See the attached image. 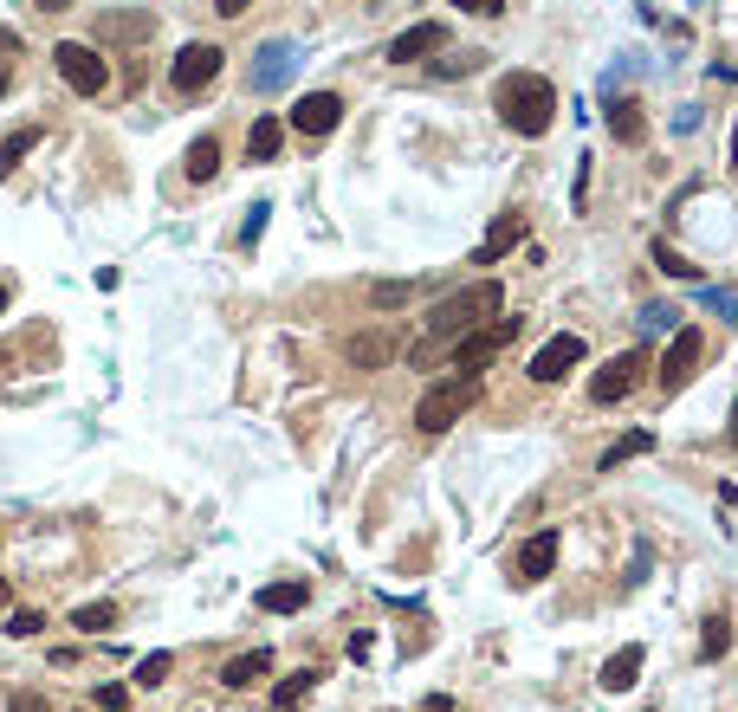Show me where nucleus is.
Wrapping results in <instances>:
<instances>
[{"mask_svg":"<svg viewBox=\"0 0 738 712\" xmlns=\"http://www.w3.org/2000/svg\"><path fill=\"white\" fill-rule=\"evenodd\" d=\"M499 305H505V285H499V279H473V285H460V292H447L441 305L428 311V331H421V344L408 350V369H434V356H447V344H454L460 331L486 324Z\"/></svg>","mask_w":738,"mask_h":712,"instance_id":"nucleus-1","label":"nucleus"},{"mask_svg":"<svg viewBox=\"0 0 738 712\" xmlns=\"http://www.w3.org/2000/svg\"><path fill=\"white\" fill-rule=\"evenodd\" d=\"M492 111L512 136H544L557 123V85L544 72H505L492 91Z\"/></svg>","mask_w":738,"mask_h":712,"instance_id":"nucleus-2","label":"nucleus"},{"mask_svg":"<svg viewBox=\"0 0 738 712\" xmlns=\"http://www.w3.org/2000/svg\"><path fill=\"white\" fill-rule=\"evenodd\" d=\"M480 395H486V376H467V369H460V376H441V382H434V389L415 402V428H421V434H447L473 402H480Z\"/></svg>","mask_w":738,"mask_h":712,"instance_id":"nucleus-3","label":"nucleus"},{"mask_svg":"<svg viewBox=\"0 0 738 712\" xmlns=\"http://www.w3.org/2000/svg\"><path fill=\"white\" fill-rule=\"evenodd\" d=\"M654 369V356L648 344H635V350H622V356H609L603 369L590 376V408H615V402H628V395L641 389V376Z\"/></svg>","mask_w":738,"mask_h":712,"instance_id":"nucleus-4","label":"nucleus"},{"mask_svg":"<svg viewBox=\"0 0 738 712\" xmlns=\"http://www.w3.org/2000/svg\"><path fill=\"white\" fill-rule=\"evenodd\" d=\"M52 65H59V78L78 91V98L111 91V65H104V52L85 46V39H59V46H52Z\"/></svg>","mask_w":738,"mask_h":712,"instance_id":"nucleus-5","label":"nucleus"},{"mask_svg":"<svg viewBox=\"0 0 738 712\" xmlns=\"http://www.w3.org/2000/svg\"><path fill=\"white\" fill-rule=\"evenodd\" d=\"M512 337H518V318H499L492 331H486V324H473V331H460L454 344H447V363L467 369V376H486V363L512 344Z\"/></svg>","mask_w":738,"mask_h":712,"instance_id":"nucleus-6","label":"nucleus"},{"mask_svg":"<svg viewBox=\"0 0 738 712\" xmlns=\"http://www.w3.org/2000/svg\"><path fill=\"white\" fill-rule=\"evenodd\" d=\"M221 65H227V52L214 46V39H195V46L175 52V65H169V91H175V98H195V91H208L214 78H221Z\"/></svg>","mask_w":738,"mask_h":712,"instance_id":"nucleus-7","label":"nucleus"},{"mask_svg":"<svg viewBox=\"0 0 738 712\" xmlns=\"http://www.w3.org/2000/svg\"><path fill=\"white\" fill-rule=\"evenodd\" d=\"M700 356H706V337L693 331V324H680L674 337H667V350H661V363H654V382H661L667 395H680L693 382V369H700Z\"/></svg>","mask_w":738,"mask_h":712,"instance_id":"nucleus-8","label":"nucleus"},{"mask_svg":"<svg viewBox=\"0 0 738 712\" xmlns=\"http://www.w3.org/2000/svg\"><path fill=\"white\" fill-rule=\"evenodd\" d=\"M577 363H583V337H577V331H557V337H544V344L531 350V369H525V376H531V382H564Z\"/></svg>","mask_w":738,"mask_h":712,"instance_id":"nucleus-9","label":"nucleus"},{"mask_svg":"<svg viewBox=\"0 0 738 712\" xmlns=\"http://www.w3.org/2000/svg\"><path fill=\"white\" fill-rule=\"evenodd\" d=\"M441 46H447V26L441 20H415V26H402V33L382 46V59H389V65H421V59H434Z\"/></svg>","mask_w":738,"mask_h":712,"instance_id":"nucleus-10","label":"nucleus"},{"mask_svg":"<svg viewBox=\"0 0 738 712\" xmlns=\"http://www.w3.org/2000/svg\"><path fill=\"white\" fill-rule=\"evenodd\" d=\"M285 123H292L298 136H331L337 123H344V98H337V91H305Z\"/></svg>","mask_w":738,"mask_h":712,"instance_id":"nucleus-11","label":"nucleus"},{"mask_svg":"<svg viewBox=\"0 0 738 712\" xmlns=\"http://www.w3.org/2000/svg\"><path fill=\"white\" fill-rule=\"evenodd\" d=\"M525 234H531V221H525V208H505L499 221L486 227V240L473 246V266H499L512 246H525Z\"/></svg>","mask_w":738,"mask_h":712,"instance_id":"nucleus-12","label":"nucleus"},{"mask_svg":"<svg viewBox=\"0 0 738 712\" xmlns=\"http://www.w3.org/2000/svg\"><path fill=\"white\" fill-rule=\"evenodd\" d=\"M395 356H402V337H395L389 324H369V331H357L344 344V363L350 369H382V363H395Z\"/></svg>","mask_w":738,"mask_h":712,"instance_id":"nucleus-13","label":"nucleus"},{"mask_svg":"<svg viewBox=\"0 0 738 712\" xmlns=\"http://www.w3.org/2000/svg\"><path fill=\"white\" fill-rule=\"evenodd\" d=\"M156 33V13H98V33H91V46H143V39Z\"/></svg>","mask_w":738,"mask_h":712,"instance_id":"nucleus-14","label":"nucleus"},{"mask_svg":"<svg viewBox=\"0 0 738 712\" xmlns=\"http://www.w3.org/2000/svg\"><path fill=\"white\" fill-rule=\"evenodd\" d=\"M292 72H298V46L292 39H266V46H259V65H253V91H279Z\"/></svg>","mask_w":738,"mask_h":712,"instance_id":"nucleus-15","label":"nucleus"},{"mask_svg":"<svg viewBox=\"0 0 738 712\" xmlns=\"http://www.w3.org/2000/svg\"><path fill=\"white\" fill-rule=\"evenodd\" d=\"M557 544H564V538H557L551 525H544L538 538H525V551H518L512 577H518V583H544V577H551V570H557Z\"/></svg>","mask_w":738,"mask_h":712,"instance_id":"nucleus-16","label":"nucleus"},{"mask_svg":"<svg viewBox=\"0 0 738 712\" xmlns=\"http://www.w3.org/2000/svg\"><path fill=\"white\" fill-rule=\"evenodd\" d=\"M641 661H648V654H641V641H628V648H615L609 661H603V674H596V680H603V693H628V687H635V680H641Z\"/></svg>","mask_w":738,"mask_h":712,"instance_id":"nucleus-17","label":"nucleus"},{"mask_svg":"<svg viewBox=\"0 0 738 712\" xmlns=\"http://www.w3.org/2000/svg\"><path fill=\"white\" fill-rule=\"evenodd\" d=\"M609 136L628 143V149L648 136V111H641V98H609Z\"/></svg>","mask_w":738,"mask_h":712,"instance_id":"nucleus-18","label":"nucleus"},{"mask_svg":"<svg viewBox=\"0 0 738 712\" xmlns=\"http://www.w3.org/2000/svg\"><path fill=\"white\" fill-rule=\"evenodd\" d=\"M279 149H285V123L279 117H253V130H246V162H279Z\"/></svg>","mask_w":738,"mask_h":712,"instance_id":"nucleus-19","label":"nucleus"},{"mask_svg":"<svg viewBox=\"0 0 738 712\" xmlns=\"http://www.w3.org/2000/svg\"><path fill=\"white\" fill-rule=\"evenodd\" d=\"M641 454H654V428H635V434H615V441L596 454V473H615L622 460H641Z\"/></svg>","mask_w":738,"mask_h":712,"instance_id":"nucleus-20","label":"nucleus"},{"mask_svg":"<svg viewBox=\"0 0 738 712\" xmlns=\"http://www.w3.org/2000/svg\"><path fill=\"white\" fill-rule=\"evenodd\" d=\"M266 674H272V654L266 648H246V654H234V661L221 667V687L240 693V687H253V680H266Z\"/></svg>","mask_w":738,"mask_h":712,"instance_id":"nucleus-21","label":"nucleus"},{"mask_svg":"<svg viewBox=\"0 0 738 712\" xmlns=\"http://www.w3.org/2000/svg\"><path fill=\"white\" fill-rule=\"evenodd\" d=\"M182 175L188 182H214V175H221V136H195L188 156H182Z\"/></svg>","mask_w":738,"mask_h":712,"instance_id":"nucleus-22","label":"nucleus"},{"mask_svg":"<svg viewBox=\"0 0 738 712\" xmlns=\"http://www.w3.org/2000/svg\"><path fill=\"white\" fill-rule=\"evenodd\" d=\"M421 298V279H376L369 285V305L376 311H402V305H415Z\"/></svg>","mask_w":738,"mask_h":712,"instance_id":"nucleus-23","label":"nucleus"},{"mask_svg":"<svg viewBox=\"0 0 738 712\" xmlns=\"http://www.w3.org/2000/svg\"><path fill=\"white\" fill-rule=\"evenodd\" d=\"M305 602H311L305 583H266V590H259V609L266 615H298Z\"/></svg>","mask_w":738,"mask_h":712,"instance_id":"nucleus-24","label":"nucleus"},{"mask_svg":"<svg viewBox=\"0 0 738 712\" xmlns=\"http://www.w3.org/2000/svg\"><path fill=\"white\" fill-rule=\"evenodd\" d=\"M648 253H654V266H661V272H667V279H680V285H693V279H700V266H693V259H687V253H680V246H674V240H654V246H648Z\"/></svg>","mask_w":738,"mask_h":712,"instance_id":"nucleus-25","label":"nucleus"},{"mask_svg":"<svg viewBox=\"0 0 738 712\" xmlns=\"http://www.w3.org/2000/svg\"><path fill=\"white\" fill-rule=\"evenodd\" d=\"M635 331H641V344H648V337H674V331H680V311H674V305H661V298H654V305H641Z\"/></svg>","mask_w":738,"mask_h":712,"instance_id":"nucleus-26","label":"nucleus"},{"mask_svg":"<svg viewBox=\"0 0 738 712\" xmlns=\"http://www.w3.org/2000/svg\"><path fill=\"white\" fill-rule=\"evenodd\" d=\"M39 136H46V130H39V123H26V130H13L7 143H0V175H13V169H20V162H26V156H33V149H39Z\"/></svg>","mask_w":738,"mask_h":712,"instance_id":"nucleus-27","label":"nucleus"},{"mask_svg":"<svg viewBox=\"0 0 738 712\" xmlns=\"http://www.w3.org/2000/svg\"><path fill=\"white\" fill-rule=\"evenodd\" d=\"M311 687H318V667H298V674L285 680L279 693H272V712H298V706L311 700Z\"/></svg>","mask_w":738,"mask_h":712,"instance_id":"nucleus-28","label":"nucleus"},{"mask_svg":"<svg viewBox=\"0 0 738 712\" xmlns=\"http://www.w3.org/2000/svg\"><path fill=\"white\" fill-rule=\"evenodd\" d=\"M72 628H85V635L117 628V602H85V609H72Z\"/></svg>","mask_w":738,"mask_h":712,"instance_id":"nucleus-29","label":"nucleus"},{"mask_svg":"<svg viewBox=\"0 0 738 712\" xmlns=\"http://www.w3.org/2000/svg\"><path fill=\"white\" fill-rule=\"evenodd\" d=\"M732 648V622H726V615H706V635H700V654H706V661H719V654H726Z\"/></svg>","mask_w":738,"mask_h":712,"instance_id":"nucleus-30","label":"nucleus"},{"mask_svg":"<svg viewBox=\"0 0 738 712\" xmlns=\"http://www.w3.org/2000/svg\"><path fill=\"white\" fill-rule=\"evenodd\" d=\"M169 667H175V654H143V661H136V687H162Z\"/></svg>","mask_w":738,"mask_h":712,"instance_id":"nucleus-31","label":"nucleus"},{"mask_svg":"<svg viewBox=\"0 0 738 712\" xmlns=\"http://www.w3.org/2000/svg\"><path fill=\"white\" fill-rule=\"evenodd\" d=\"M39 628H46V615H39V609H13V615H7V635H13V641H33Z\"/></svg>","mask_w":738,"mask_h":712,"instance_id":"nucleus-32","label":"nucleus"},{"mask_svg":"<svg viewBox=\"0 0 738 712\" xmlns=\"http://www.w3.org/2000/svg\"><path fill=\"white\" fill-rule=\"evenodd\" d=\"M480 59H486V52H454V59L434 65V78H467V72H480Z\"/></svg>","mask_w":738,"mask_h":712,"instance_id":"nucleus-33","label":"nucleus"},{"mask_svg":"<svg viewBox=\"0 0 738 712\" xmlns=\"http://www.w3.org/2000/svg\"><path fill=\"white\" fill-rule=\"evenodd\" d=\"M447 7L473 13V20H499V13H505V0H447Z\"/></svg>","mask_w":738,"mask_h":712,"instance_id":"nucleus-34","label":"nucleus"},{"mask_svg":"<svg viewBox=\"0 0 738 712\" xmlns=\"http://www.w3.org/2000/svg\"><path fill=\"white\" fill-rule=\"evenodd\" d=\"M700 305L713 311V318H738V298L732 292H700Z\"/></svg>","mask_w":738,"mask_h":712,"instance_id":"nucleus-35","label":"nucleus"},{"mask_svg":"<svg viewBox=\"0 0 738 712\" xmlns=\"http://www.w3.org/2000/svg\"><path fill=\"white\" fill-rule=\"evenodd\" d=\"M266 214H272V208H266V201H259V208H253V214H246V227H240V240H246V246H253L259 234H266Z\"/></svg>","mask_w":738,"mask_h":712,"instance_id":"nucleus-36","label":"nucleus"},{"mask_svg":"<svg viewBox=\"0 0 738 712\" xmlns=\"http://www.w3.org/2000/svg\"><path fill=\"white\" fill-rule=\"evenodd\" d=\"M123 706H130V693H123V687H98V712H123Z\"/></svg>","mask_w":738,"mask_h":712,"instance_id":"nucleus-37","label":"nucleus"},{"mask_svg":"<svg viewBox=\"0 0 738 712\" xmlns=\"http://www.w3.org/2000/svg\"><path fill=\"white\" fill-rule=\"evenodd\" d=\"M590 201V156H583V169H577V188H570V208H583Z\"/></svg>","mask_w":738,"mask_h":712,"instance_id":"nucleus-38","label":"nucleus"},{"mask_svg":"<svg viewBox=\"0 0 738 712\" xmlns=\"http://www.w3.org/2000/svg\"><path fill=\"white\" fill-rule=\"evenodd\" d=\"M7 712H52V706L39 700V693H13V706H7Z\"/></svg>","mask_w":738,"mask_h":712,"instance_id":"nucleus-39","label":"nucleus"},{"mask_svg":"<svg viewBox=\"0 0 738 712\" xmlns=\"http://www.w3.org/2000/svg\"><path fill=\"white\" fill-rule=\"evenodd\" d=\"M246 7H253V0H214V13H221V20H240Z\"/></svg>","mask_w":738,"mask_h":712,"instance_id":"nucleus-40","label":"nucleus"},{"mask_svg":"<svg viewBox=\"0 0 738 712\" xmlns=\"http://www.w3.org/2000/svg\"><path fill=\"white\" fill-rule=\"evenodd\" d=\"M421 712H460V706L447 700V693H428V700H421Z\"/></svg>","mask_w":738,"mask_h":712,"instance_id":"nucleus-41","label":"nucleus"},{"mask_svg":"<svg viewBox=\"0 0 738 712\" xmlns=\"http://www.w3.org/2000/svg\"><path fill=\"white\" fill-rule=\"evenodd\" d=\"M33 7H39V13H65V7H72V0H33Z\"/></svg>","mask_w":738,"mask_h":712,"instance_id":"nucleus-42","label":"nucleus"},{"mask_svg":"<svg viewBox=\"0 0 738 712\" xmlns=\"http://www.w3.org/2000/svg\"><path fill=\"white\" fill-rule=\"evenodd\" d=\"M726 441L738 447V402H732V421H726Z\"/></svg>","mask_w":738,"mask_h":712,"instance_id":"nucleus-43","label":"nucleus"},{"mask_svg":"<svg viewBox=\"0 0 738 712\" xmlns=\"http://www.w3.org/2000/svg\"><path fill=\"white\" fill-rule=\"evenodd\" d=\"M732 175H738V123H732Z\"/></svg>","mask_w":738,"mask_h":712,"instance_id":"nucleus-44","label":"nucleus"},{"mask_svg":"<svg viewBox=\"0 0 738 712\" xmlns=\"http://www.w3.org/2000/svg\"><path fill=\"white\" fill-rule=\"evenodd\" d=\"M7 85H13V72H7V65H0V98H7Z\"/></svg>","mask_w":738,"mask_h":712,"instance_id":"nucleus-45","label":"nucleus"},{"mask_svg":"<svg viewBox=\"0 0 738 712\" xmlns=\"http://www.w3.org/2000/svg\"><path fill=\"white\" fill-rule=\"evenodd\" d=\"M7 602H13V590H7V577H0V609H7Z\"/></svg>","mask_w":738,"mask_h":712,"instance_id":"nucleus-46","label":"nucleus"},{"mask_svg":"<svg viewBox=\"0 0 738 712\" xmlns=\"http://www.w3.org/2000/svg\"><path fill=\"white\" fill-rule=\"evenodd\" d=\"M7 298H13V292H7V279H0V311H7Z\"/></svg>","mask_w":738,"mask_h":712,"instance_id":"nucleus-47","label":"nucleus"}]
</instances>
